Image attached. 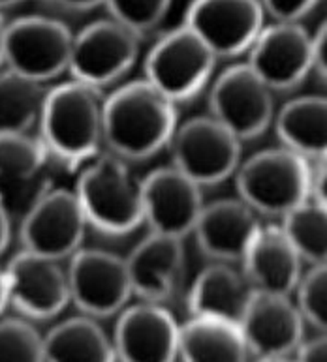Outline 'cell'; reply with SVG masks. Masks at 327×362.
Here are the masks:
<instances>
[{
	"label": "cell",
	"instance_id": "6da1fadb",
	"mask_svg": "<svg viewBox=\"0 0 327 362\" xmlns=\"http://www.w3.org/2000/svg\"><path fill=\"white\" fill-rule=\"evenodd\" d=\"M177 126V103L147 79L125 83L104 100V148L126 162L156 156Z\"/></svg>",
	"mask_w": 327,
	"mask_h": 362
},
{
	"label": "cell",
	"instance_id": "7a4b0ae2",
	"mask_svg": "<svg viewBox=\"0 0 327 362\" xmlns=\"http://www.w3.org/2000/svg\"><path fill=\"white\" fill-rule=\"evenodd\" d=\"M104 90L70 79L45 96L38 136L51 158L81 169L104 148Z\"/></svg>",
	"mask_w": 327,
	"mask_h": 362
},
{
	"label": "cell",
	"instance_id": "3957f363",
	"mask_svg": "<svg viewBox=\"0 0 327 362\" xmlns=\"http://www.w3.org/2000/svg\"><path fill=\"white\" fill-rule=\"evenodd\" d=\"M74 192L87 223L102 235L126 237L145 223L142 179L111 152H100L79 169Z\"/></svg>",
	"mask_w": 327,
	"mask_h": 362
},
{
	"label": "cell",
	"instance_id": "277c9868",
	"mask_svg": "<svg viewBox=\"0 0 327 362\" xmlns=\"http://www.w3.org/2000/svg\"><path fill=\"white\" fill-rule=\"evenodd\" d=\"M235 186L252 211L280 220L311 199L312 163L284 145L263 148L239 163Z\"/></svg>",
	"mask_w": 327,
	"mask_h": 362
},
{
	"label": "cell",
	"instance_id": "5b68a950",
	"mask_svg": "<svg viewBox=\"0 0 327 362\" xmlns=\"http://www.w3.org/2000/svg\"><path fill=\"white\" fill-rule=\"evenodd\" d=\"M217 54L186 25L169 30L154 42L145 57V79L169 100L190 102L211 85Z\"/></svg>",
	"mask_w": 327,
	"mask_h": 362
},
{
	"label": "cell",
	"instance_id": "8992f818",
	"mask_svg": "<svg viewBox=\"0 0 327 362\" xmlns=\"http://www.w3.org/2000/svg\"><path fill=\"white\" fill-rule=\"evenodd\" d=\"M243 141L211 115L192 117L177 126L169 141L171 165L202 188L217 186L234 177L241 163Z\"/></svg>",
	"mask_w": 327,
	"mask_h": 362
},
{
	"label": "cell",
	"instance_id": "52a82bcc",
	"mask_svg": "<svg viewBox=\"0 0 327 362\" xmlns=\"http://www.w3.org/2000/svg\"><path fill=\"white\" fill-rule=\"evenodd\" d=\"M87 226L76 192L47 186L21 214V248L51 259H70L81 248Z\"/></svg>",
	"mask_w": 327,
	"mask_h": 362
},
{
	"label": "cell",
	"instance_id": "ba28073f",
	"mask_svg": "<svg viewBox=\"0 0 327 362\" xmlns=\"http://www.w3.org/2000/svg\"><path fill=\"white\" fill-rule=\"evenodd\" d=\"M74 33L66 23L45 16L19 17L6 25L4 68L47 83L68 71Z\"/></svg>",
	"mask_w": 327,
	"mask_h": 362
},
{
	"label": "cell",
	"instance_id": "9c48e42d",
	"mask_svg": "<svg viewBox=\"0 0 327 362\" xmlns=\"http://www.w3.org/2000/svg\"><path fill=\"white\" fill-rule=\"evenodd\" d=\"M139 38L122 23L98 19L74 34L70 71L71 79L96 88L111 87L134 68L139 57Z\"/></svg>",
	"mask_w": 327,
	"mask_h": 362
},
{
	"label": "cell",
	"instance_id": "30bf717a",
	"mask_svg": "<svg viewBox=\"0 0 327 362\" xmlns=\"http://www.w3.org/2000/svg\"><path fill=\"white\" fill-rule=\"evenodd\" d=\"M211 117L237 139L260 137L275 120V92L246 64H231L214 77L209 90Z\"/></svg>",
	"mask_w": 327,
	"mask_h": 362
},
{
	"label": "cell",
	"instance_id": "8fae6325",
	"mask_svg": "<svg viewBox=\"0 0 327 362\" xmlns=\"http://www.w3.org/2000/svg\"><path fill=\"white\" fill-rule=\"evenodd\" d=\"M70 303L81 314L105 319L117 315L134 297L126 259L100 248H79L68 263Z\"/></svg>",
	"mask_w": 327,
	"mask_h": 362
},
{
	"label": "cell",
	"instance_id": "7c38bea8",
	"mask_svg": "<svg viewBox=\"0 0 327 362\" xmlns=\"http://www.w3.org/2000/svg\"><path fill=\"white\" fill-rule=\"evenodd\" d=\"M246 57L272 92H294L312 71V34L301 21H275L262 28Z\"/></svg>",
	"mask_w": 327,
	"mask_h": 362
},
{
	"label": "cell",
	"instance_id": "4fadbf2b",
	"mask_svg": "<svg viewBox=\"0 0 327 362\" xmlns=\"http://www.w3.org/2000/svg\"><path fill=\"white\" fill-rule=\"evenodd\" d=\"M239 327L248 357L262 361L295 357L305 340V319L292 295L282 293L254 289Z\"/></svg>",
	"mask_w": 327,
	"mask_h": 362
},
{
	"label": "cell",
	"instance_id": "5bb4252c",
	"mask_svg": "<svg viewBox=\"0 0 327 362\" xmlns=\"http://www.w3.org/2000/svg\"><path fill=\"white\" fill-rule=\"evenodd\" d=\"M10 306L30 321L57 317L70 304V284L62 261L19 250L6 265Z\"/></svg>",
	"mask_w": 327,
	"mask_h": 362
},
{
	"label": "cell",
	"instance_id": "9a60e30c",
	"mask_svg": "<svg viewBox=\"0 0 327 362\" xmlns=\"http://www.w3.org/2000/svg\"><path fill=\"white\" fill-rule=\"evenodd\" d=\"M260 0H192L185 25L192 28L218 59H237L265 27Z\"/></svg>",
	"mask_w": 327,
	"mask_h": 362
},
{
	"label": "cell",
	"instance_id": "2e32d148",
	"mask_svg": "<svg viewBox=\"0 0 327 362\" xmlns=\"http://www.w3.org/2000/svg\"><path fill=\"white\" fill-rule=\"evenodd\" d=\"M113 347L117 361L164 362L179 358V323L162 304L139 300L119 312Z\"/></svg>",
	"mask_w": 327,
	"mask_h": 362
},
{
	"label": "cell",
	"instance_id": "e0dca14e",
	"mask_svg": "<svg viewBox=\"0 0 327 362\" xmlns=\"http://www.w3.org/2000/svg\"><path fill=\"white\" fill-rule=\"evenodd\" d=\"M143 220L151 231L173 237H188L205 205L202 186L183 171L169 165L159 168L142 179Z\"/></svg>",
	"mask_w": 327,
	"mask_h": 362
},
{
	"label": "cell",
	"instance_id": "ac0fdd59",
	"mask_svg": "<svg viewBox=\"0 0 327 362\" xmlns=\"http://www.w3.org/2000/svg\"><path fill=\"white\" fill-rule=\"evenodd\" d=\"M125 259L134 297L164 304L177 293L185 274V244L179 237L151 231Z\"/></svg>",
	"mask_w": 327,
	"mask_h": 362
},
{
	"label": "cell",
	"instance_id": "d6986e66",
	"mask_svg": "<svg viewBox=\"0 0 327 362\" xmlns=\"http://www.w3.org/2000/svg\"><path fill=\"white\" fill-rule=\"evenodd\" d=\"M51 160L53 158L38 134L0 132V195L11 216L16 209H21L23 214L50 186L44 182V175Z\"/></svg>",
	"mask_w": 327,
	"mask_h": 362
},
{
	"label": "cell",
	"instance_id": "ffe728a7",
	"mask_svg": "<svg viewBox=\"0 0 327 362\" xmlns=\"http://www.w3.org/2000/svg\"><path fill=\"white\" fill-rule=\"evenodd\" d=\"M260 226V214L237 197L203 205L192 233L207 259L239 263Z\"/></svg>",
	"mask_w": 327,
	"mask_h": 362
},
{
	"label": "cell",
	"instance_id": "44dd1931",
	"mask_svg": "<svg viewBox=\"0 0 327 362\" xmlns=\"http://www.w3.org/2000/svg\"><path fill=\"white\" fill-rule=\"evenodd\" d=\"M239 263L256 291L292 295L303 274V259L280 223H262Z\"/></svg>",
	"mask_w": 327,
	"mask_h": 362
},
{
	"label": "cell",
	"instance_id": "7402d4cb",
	"mask_svg": "<svg viewBox=\"0 0 327 362\" xmlns=\"http://www.w3.org/2000/svg\"><path fill=\"white\" fill-rule=\"evenodd\" d=\"M252 293V286L234 263L211 261L192 281L186 306L190 315H213L239 325Z\"/></svg>",
	"mask_w": 327,
	"mask_h": 362
},
{
	"label": "cell",
	"instance_id": "603a6c76",
	"mask_svg": "<svg viewBox=\"0 0 327 362\" xmlns=\"http://www.w3.org/2000/svg\"><path fill=\"white\" fill-rule=\"evenodd\" d=\"M275 132L289 151L311 163L327 160V96H297L275 113Z\"/></svg>",
	"mask_w": 327,
	"mask_h": 362
},
{
	"label": "cell",
	"instance_id": "cb8c5ba5",
	"mask_svg": "<svg viewBox=\"0 0 327 362\" xmlns=\"http://www.w3.org/2000/svg\"><path fill=\"white\" fill-rule=\"evenodd\" d=\"M179 358L197 361H245L248 358L241 327L213 315H192L179 325Z\"/></svg>",
	"mask_w": 327,
	"mask_h": 362
},
{
	"label": "cell",
	"instance_id": "d4e9b609",
	"mask_svg": "<svg viewBox=\"0 0 327 362\" xmlns=\"http://www.w3.org/2000/svg\"><path fill=\"white\" fill-rule=\"evenodd\" d=\"M44 361H117L113 340L87 314L64 319L44 336Z\"/></svg>",
	"mask_w": 327,
	"mask_h": 362
},
{
	"label": "cell",
	"instance_id": "484cf974",
	"mask_svg": "<svg viewBox=\"0 0 327 362\" xmlns=\"http://www.w3.org/2000/svg\"><path fill=\"white\" fill-rule=\"evenodd\" d=\"M45 83L34 81L10 68L0 70V132L34 134L38 130L45 96Z\"/></svg>",
	"mask_w": 327,
	"mask_h": 362
},
{
	"label": "cell",
	"instance_id": "4316f807",
	"mask_svg": "<svg viewBox=\"0 0 327 362\" xmlns=\"http://www.w3.org/2000/svg\"><path fill=\"white\" fill-rule=\"evenodd\" d=\"M280 227L301 259L311 265L327 261V206L311 197L280 218Z\"/></svg>",
	"mask_w": 327,
	"mask_h": 362
},
{
	"label": "cell",
	"instance_id": "83f0119b",
	"mask_svg": "<svg viewBox=\"0 0 327 362\" xmlns=\"http://www.w3.org/2000/svg\"><path fill=\"white\" fill-rule=\"evenodd\" d=\"M0 361H44V336L27 317H0Z\"/></svg>",
	"mask_w": 327,
	"mask_h": 362
},
{
	"label": "cell",
	"instance_id": "f1b7e54d",
	"mask_svg": "<svg viewBox=\"0 0 327 362\" xmlns=\"http://www.w3.org/2000/svg\"><path fill=\"white\" fill-rule=\"evenodd\" d=\"M294 293L305 323L318 330H327V261L312 265L301 274Z\"/></svg>",
	"mask_w": 327,
	"mask_h": 362
},
{
	"label": "cell",
	"instance_id": "f546056e",
	"mask_svg": "<svg viewBox=\"0 0 327 362\" xmlns=\"http://www.w3.org/2000/svg\"><path fill=\"white\" fill-rule=\"evenodd\" d=\"M104 6L115 21L143 36L166 19L171 0H104Z\"/></svg>",
	"mask_w": 327,
	"mask_h": 362
},
{
	"label": "cell",
	"instance_id": "4dcf8cb0",
	"mask_svg": "<svg viewBox=\"0 0 327 362\" xmlns=\"http://www.w3.org/2000/svg\"><path fill=\"white\" fill-rule=\"evenodd\" d=\"M265 10V16H271L275 21H301L306 17L320 0H260Z\"/></svg>",
	"mask_w": 327,
	"mask_h": 362
},
{
	"label": "cell",
	"instance_id": "1f68e13d",
	"mask_svg": "<svg viewBox=\"0 0 327 362\" xmlns=\"http://www.w3.org/2000/svg\"><path fill=\"white\" fill-rule=\"evenodd\" d=\"M312 71L327 85V19L312 36Z\"/></svg>",
	"mask_w": 327,
	"mask_h": 362
},
{
	"label": "cell",
	"instance_id": "d6a6232c",
	"mask_svg": "<svg viewBox=\"0 0 327 362\" xmlns=\"http://www.w3.org/2000/svg\"><path fill=\"white\" fill-rule=\"evenodd\" d=\"M295 358L299 361H327V330H320V334L301 341L295 351Z\"/></svg>",
	"mask_w": 327,
	"mask_h": 362
},
{
	"label": "cell",
	"instance_id": "836d02e7",
	"mask_svg": "<svg viewBox=\"0 0 327 362\" xmlns=\"http://www.w3.org/2000/svg\"><path fill=\"white\" fill-rule=\"evenodd\" d=\"M311 197L327 206V160L312 165Z\"/></svg>",
	"mask_w": 327,
	"mask_h": 362
},
{
	"label": "cell",
	"instance_id": "e575fe53",
	"mask_svg": "<svg viewBox=\"0 0 327 362\" xmlns=\"http://www.w3.org/2000/svg\"><path fill=\"white\" fill-rule=\"evenodd\" d=\"M11 216L10 209L6 205L4 197L0 195V255L4 254L11 240Z\"/></svg>",
	"mask_w": 327,
	"mask_h": 362
},
{
	"label": "cell",
	"instance_id": "d590c367",
	"mask_svg": "<svg viewBox=\"0 0 327 362\" xmlns=\"http://www.w3.org/2000/svg\"><path fill=\"white\" fill-rule=\"evenodd\" d=\"M47 2L71 11L94 10V8H98L100 4H104V0H47Z\"/></svg>",
	"mask_w": 327,
	"mask_h": 362
},
{
	"label": "cell",
	"instance_id": "8d00e7d4",
	"mask_svg": "<svg viewBox=\"0 0 327 362\" xmlns=\"http://www.w3.org/2000/svg\"><path fill=\"white\" fill-rule=\"evenodd\" d=\"M10 306V291H8V276H6V267L0 265V317Z\"/></svg>",
	"mask_w": 327,
	"mask_h": 362
},
{
	"label": "cell",
	"instance_id": "74e56055",
	"mask_svg": "<svg viewBox=\"0 0 327 362\" xmlns=\"http://www.w3.org/2000/svg\"><path fill=\"white\" fill-rule=\"evenodd\" d=\"M6 19L0 13V70L4 68V40H6Z\"/></svg>",
	"mask_w": 327,
	"mask_h": 362
},
{
	"label": "cell",
	"instance_id": "f35d334b",
	"mask_svg": "<svg viewBox=\"0 0 327 362\" xmlns=\"http://www.w3.org/2000/svg\"><path fill=\"white\" fill-rule=\"evenodd\" d=\"M17 2H21V0H0V10L11 8V6H16Z\"/></svg>",
	"mask_w": 327,
	"mask_h": 362
}]
</instances>
